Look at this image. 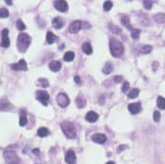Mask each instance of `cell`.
Listing matches in <instances>:
<instances>
[{"label":"cell","mask_w":165,"mask_h":164,"mask_svg":"<svg viewBox=\"0 0 165 164\" xmlns=\"http://www.w3.org/2000/svg\"><path fill=\"white\" fill-rule=\"evenodd\" d=\"M110 50L112 56L114 58H120V57L123 54V45L120 41L114 39V38H111L110 39Z\"/></svg>","instance_id":"cell-1"},{"label":"cell","mask_w":165,"mask_h":164,"mask_svg":"<svg viewBox=\"0 0 165 164\" xmlns=\"http://www.w3.org/2000/svg\"><path fill=\"white\" fill-rule=\"evenodd\" d=\"M30 42H32V38L29 35L25 34V32H21L18 36V41H17V45H18V49L21 52H25L26 49L29 46Z\"/></svg>","instance_id":"cell-2"},{"label":"cell","mask_w":165,"mask_h":164,"mask_svg":"<svg viewBox=\"0 0 165 164\" xmlns=\"http://www.w3.org/2000/svg\"><path fill=\"white\" fill-rule=\"evenodd\" d=\"M61 127H62L63 133H64L67 138L74 139L76 137V130L72 122L64 121V122H62V125H61Z\"/></svg>","instance_id":"cell-3"},{"label":"cell","mask_w":165,"mask_h":164,"mask_svg":"<svg viewBox=\"0 0 165 164\" xmlns=\"http://www.w3.org/2000/svg\"><path fill=\"white\" fill-rule=\"evenodd\" d=\"M4 159L7 164H20V158L15 152L11 150H5L4 152Z\"/></svg>","instance_id":"cell-4"},{"label":"cell","mask_w":165,"mask_h":164,"mask_svg":"<svg viewBox=\"0 0 165 164\" xmlns=\"http://www.w3.org/2000/svg\"><path fill=\"white\" fill-rule=\"evenodd\" d=\"M57 102L59 104V106L62 107V108H66L69 104H70V100L69 97L67 96V94L65 93H59L57 96Z\"/></svg>","instance_id":"cell-5"},{"label":"cell","mask_w":165,"mask_h":164,"mask_svg":"<svg viewBox=\"0 0 165 164\" xmlns=\"http://www.w3.org/2000/svg\"><path fill=\"white\" fill-rule=\"evenodd\" d=\"M36 97H37V100H40L42 102V105L44 106H47V102L49 100V94L48 92H46L44 90H39L36 92Z\"/></svg>","instance_id":"cell-6"},{"label":"cell","mask_w":165,"mask_h":164,"mask_svg":"<svg viewBox=\"0 0 165 164\" xmlns=\"http://www.w3.org/2000/svg\"><path fill=\"white\" fill-rule=\"evenodd\" d=\"M53 5H55V7L59 12L66 13L68 11V3L65 0H55V2H53Z\"/></svg>","instance_id":"cell-7"},{"label":"cell","mask_w":165,"mask_h":164,"mask_svg":"<svg viewBox=\"0 0 165 164\" xmlns=\"http://www.w3.org/2000/svg\"><path fill=\"white\" fill-rule=\"evenodd\" d=\"M11 68L15 71H26L27 70V64H26L25 60H20L16 64H11Z\"/></svg>","instance_id":"cell-8"},{"label":"cell","mask_w":165,"mask_h":164,"mask_svg":"<svg viewBox=\"0 0 165 164\" xmlns=\"http://www.w3.org/2000/svg\"><path fill=\"white\" fill-rule=\"evenodd\" d=\"M65 161L68 164H75L76 163V156L75 153L72 150H69L66 153V156H65Z\"/></svg>","instance_id":"cell-9"},{"label":"cell","mask_w":165,"mask_h":164,"mask_svg":"<svg viewBox=\"0 0 165 164\" xmlns=\"http://www.w3.org/2000/svg\"><path fill=\"white\" fill-rule=\"evenodd\" d=\"M11 109H13V106L6 98H0V111H9Z\"/></svg>","instance_id":"cell-10"},{"label":"cell","mask_w":165,"mask_h":164,"mask_svg":"<svg viewBox=\"0 0 165 164\" xmlns=\"http://www.w3.org/2000/svg\"><path fill=\"white\" fill-rule=\"evenodd\" d=\"M128 111L132 114H138L141 111V104L140 102H134V104H130L128 106Z\"/></svg>","instance_id":"cell-11"},{"label":"cell","mask_w":165,"mask_h":164,"mask_svg":"<svg viewBox=\"0 0 165 164\" xmlns=\"http://www.w3.org/2000/svg\"><path fill=\"white\" fill-rule=\"evenodd\" d=\"M82 28V22L80 21H73L70 26H69V32L72 34H76L80 32V29Z\"/></svg>","instance_id":"cell-12"},{"label":"cell","mask_w":165,"mask_h":164,"mask_svg":"<svg viewBox=\"0 0 165 164\" xmlns=\"http://www.w3.org/2000/svg\"><path fill=\"white\" fill-rule=\"evenodd\" d=\"M2 46L7 48L11 44V42H9V29L5 28V29L2 30Z\"/></svg>","instance_id":"cell-13"},{"label":"cell","mask_w":165,"mask_h":164,"mask_svg":"<svg viewBox=\"0 0 165 164\" xmlns=\"http://www.w3.org/2000/svg\"><path fill=\"white\" fill-rule=\"evenodd\" d=\"M92 140H93L94 142H96V143L103 144V143H105V140H107V137H105L103 134H99V133H97V134H94L93 136H92Z\"/></svg>","instance_id":"cell-14"},{"label":"cell","mask_w":165,"mask_h":164,"mask_svg":"<svg viewBox=\"0 0 165 164\" xmlns=\"http://www.w3.org/2000/svg\"><path fill=\"white\" fill-rule=\"evenodd\" d=\"M62 67V64H61L60 61H52V62L49 63V69L53 72H57Z\"/></svg>","instance_id":"cell-15"},{"label":"cell","mask_w":165,"mask_h":164,"mask_svg":"<svg viewBox=\"0 0 165 164\" xmlns=\"http://www.w3.org/2000/svg\"><path fill=\"white\" fill-rule=\"evenodd\" d=\"M97 119H98V114L93 111L88 112L87 115H86V120L89 121V122H95Z\"/></svg>","instance_id":"cell-16"},{"label":"cell","mask_w":165,"mask_h":164,"mask_svg":"<svg viewBox=\"0 0 165 164\" xmlns=\"http://www.w3.org/2000/svg\"><path fill=\"white\" fill-rule=\"evenodd\" d=\"M52 25L57 29H60V28H62L64 26V22H63V20L60 17H57V18H55L52 20Z\"/></svg>","instance_id":"cell-17"},{"label":"cell","mask_w":165,"mask_h":164,"mask_svg":"<svg viewBox=\"0 0 165 164\" xmlns=\"http://www.w3.org/2000/svg\"><path fill=\"white\" fill-rule=\"evenodd\" d=\"M76 105H77V107L80 109H82V108H84V107L86 106V98L84 96H82V94H80L78 95L77 97H76Z\"/></svg>","instance_id":"cell-18"},{"label":"cell","mask_w":165,"mask_h":164,"mask_svg":"<svg viewBox=\"0 0 165 164\" xmlns=\"http://www.w3.org/2000/svg\"><path fill=\"white\" fill-rule=\"evenodd\" d=\"M57 40V37L55 35H53L51 32H47V35H46V41H47V43L48 44H52V43H55V41Z\"/></svg>","instance_id":"cell-19"},{"label":"cell","mask_w":165,"mask_h":164,"mask_svg":"<svg viewBox=\"0 0 165 164\" xmlns=\"http://www.w3.org/2000/svg\"><path fill=\"white\" fill-rule=\"evenodd\" d=\"M82 51L86 53V54H91L92 53V47H91V45L88 43V42H85L84 44L82 45Z\"/></svg>","instance_id":"cell-20"},{"label":"cell","mask_w":165,"mask_h":164,"mask_svg":"<svg viewBox=\"0 0 165 164\" xmlns=\"http://www.w3.org/2000/svg\"><path fill=\"white\" fill-rule=\"evenodd\" d=\"M121 23L123 24L124 26H126L128 29H131L133 30V28H132V25L131 23H130V19H128V16H122L121 17Z\"/></svg>","instance_id":"cell-21"},{"label":"cell","mask_w":165,"mask_h":164,"mask_svg":"<svg viewBox=\"0 0 165 164\" xmlns=\"http://www.w3.org/2000/svg\"><path fill=\"white\" fill-rule=\"evenodd\" d=\"M49 135V131L48 129H46V127H40L38 130V136L39 137H46Z\"/></svg>","instance_id":"cell-22"},{"label":"cell","mask_w":165,"mask_h":164,"mask_svg":"<svg viewBox=\"0 0 165 164\" xmlns=\"http://www.w3.org/2000/svg\"><path fill=\"white\" fill-rule=\"evenodd\" d=\"M73 59H74V52H72V51H67L64 54V60L66 62H71V61H73Z\"/></svg>","instance_id":"cell-23"},{"label":"cell","mask_w":165,"mask_h":164,"mask_svg":"<svg viewBox=\"0 0 165 164\" xmlns=\"http://www.w3.org/2000/svg\"><path fill=\"white\" fill-rule=\"evenodd\" d=\"M113 71V66L111 63H107V64L105 65V67H103V72L105 74H110L111 72Z\"/></svg>","instance_id":"cell-24"},{"label":"cell","mask_w":165,"mask_h":164,"mask_svg":"<svg viewBox=\"0 0 165 164\" xmlns=\"http://www.w3.org/2000/svg\"><path fill=\"white\" fill-rule=\"evenodd\" d=\"M157 106L161 110H165V98H163L162 96H159L158 100H157Z\"/></svg>","instance_id":"cell-25"},{"label":"cell","mask_w":165,"mask_h":164,"mask_svg":"<svg viewBox=\"0 0 165 164\" xmlns=\"http://www.w3.org/2000/svg\"><path fill=\"white\" fill-rule=\"evenodd\" d=\"M154 19H155V21H156V22H158V23H164V22H165V16L163 14L155 15Z\"/></svg>","instance_id":"cell-26"},{"label":"cell","mask_w":165,"mask_h":164,"mask_svg":"<svg viewBox=\"0 0 165 164\" xmlns=\"http://www.w3.org/2000/svg\"><path fill=\"white\" fill-rule=\"evenodd\" d=\"M153 49V47L149 46V45H144L140 48V53H143V54H146V53H149Z\"/></svg>","instance_id":"cell-27"},{"label":"cell","mask_w":165,"mask_h":164,"mask_svg":"<svg viewBox=\"0 0 165 164\" xmlns=\"http://www.w3.org/2000/svg\"><path fill=\"white\" fill-rule=\"evenodd\" d=\"M139 95V89L137 88H134L133 90L131 91V92L128 93V98H136V97Z\"/></svg>","instance_id":"cell-28"},{"label":"cell","mask_w":165,"mask_h":164,"mask_svg":"<svg viewBox=\"0 0 165 164\" xmlns=\"http://www.w3.org/2000/svg\"><path fill=\"white\" fill-rule=\"evenodd\" d=\"M156 0H144L143 1V5L146 9H151V6H153V3L155 2Z\"/></svg>","instance_id":"cell-29"},{"label":"cell","mask_w":165,"mask_h":164,"mask_svg":"<svg viewBox=\"0 0 165 164\" xmlns=\"http://www.w3.org/2000/svg\"><path fill=\"white\" fill-rule=\"evenodd\" d=\"M140 32H141V30H140V29H137V28H136V29H133V30H132V32H131L132 38H133L134 40L139 39Z\"/></svg>","instance_id":"cell-30"},{"label":"cell","mask_w":165,"mask_h":164,"mask_svg":"<svg viewBox=\"0 0 165 164\" xmlns=\"http://www.w3.org/2000/svg\"><path fill=\"white\" fill-rule=\"evenodd\" d=\"M38 84H39L41 87H43V88H47L49 86V83L48 81L46 79H39V81H38Z\"/></svg>","instance_id":"cell-31"},{"label":"cell","mask_w":165,"mask_h":164,"mask_svg":"<svg viewBox=\"0 0 165 164\" xmlns=\"http://www.w3.org/2000/svg\"><path fill=\"white\" fill-rule=\"evenodd\" d=\"M9 15V11H7L5 7H2V9H0V18H7Z\"/></svg>","instance_id":"cell-32"},{"label":"cell","mask_w":165,"mask_h":164,"mask_svg":"<svg viewBox=\"0 0 165 164\" xmlns=\"http://www.w3.org/2000/svg\"><path fill=\"white\" fill-rule=\"evenodd\" d=\"M109 27H110V29L112 30V32H114V34H117V35L121 32V29H120L118 26L114 25V24H110V25H109Z\"/></svg>","instance_id":"cell-33"},{"label":"cell","mask_w":165,"mask_h":164,"mask_svg":"<svg viewBox=\"0 0 165 164\" xmlns=\"http://www.w3.org/2000/svg\"><path fill=\"white\" fill-rule=\"evenodd\" d=\"M112 6H113V3H112V1H110V0H108V1H105V2L103 3V9H105V12L110 11V9H112Z\"/></svg>","instance_id":"cell-34"},{"label":"cell","mask_w":165,"mask_h":164,"mask_svg":"<svg viewBox=\"0 0 165 164\" xmlns=\"http://www.w3.org/2000/svg\"><path fill=\"white\" fill-rule=\"evenodd\" d=\"M16 26H17V28H18L19 30H24L26 28V26H25V24L23 23L22 22V20H17V23H16Z\"/></svg>","instance_id":"cell-35"},{"label":"cell","mask_w":165,"mask_h":164,"mask_svg":"<svg viewBox=\"0 0 165 164\" xmlns=\"http://www.w3.org/2000/svg\"><path fill=\"white\" fill-rule=\"evenodd\" d=\"M26 122H27V118H26L25 115H22L20 117V120H19V123H20L21 127H24L26 125Z\"/></svg>","instance_id":"cell-36"},{"label":"cell","mask_w":165,"mask_h":164,"mask_svg":"<svg viewBox=\"0 0 165 164\" xmlns=\"http://www.w3.org/2000/svg\"><path fill=\"white\" fill-rule=\"evenodd\" d=\"M128 88H130V84H128V82H124L123 85H122V87H121V91L122 92H126V91L128 90Z\"/></svg>","instance_id":"cell-37"},{"label":"cell","mask_w":165,"mask_h":164,"mask_svg":"<svg viewBox=\"0 0 165 164\" xmlns=\"http://www.w3.org/2000/svg\"><path fill=\"white\" fill-rule=\"evenodd\" d=\"M160 118H161V114H160V112L155 111V112H154V120H155V121H156V122H158L159 120H160Z\"/></svg>","instance_id":"cell-38"},{"label":"cell","mask_w":165,"mask_h":164,"mask_svg":"<svg viewBox=\"0 0 165 164\" xmlns=\"http://www.w3.org/2000/svg\"><path fill=\"white\" fill-rule=\"evenodd\" d=\"M114 82L115 83H120V82H122V76L121 75L114 76Z\"/></svg>","instance_id":"cell-39"},{"label":"cell","mask_w":165,"mask_h":164,"mask_svg":"<svg viewBox=\"0 0 165 164\" xmlns=\"http://www.w3.org/2000/svg\"><path fill=\"white\" fill-rule=\"evenodd\" d=\"M74 82H75L76 84H80V76H74Z\"/></svg>","instance_id":"cell-40"},{"label":"cell","mask_w":165,"mask_h":164,"mask_svg":"<svg viewBox=\"0 0 165 164\" xmlns=\"http://www.w3.org/2000/svg\"><path fill=\"white\" fill-rule=\"evenodd\" d=\"M32 153H34V155H37V156L40 155V150H38V148H34V150H32Z\"/></svg>","instance_id":"cell-41"},{"label":"cell","mask_w":165,"mask_h":164,"mask_svg":"<svg viewBox=\"0 0 165 164\" xmlns=\"http://www.w3.org/2000/svg\"><path fill=\"white\" fill-rule=\"evenodd\" d=\"M5 2H6L7 5H11V4H13V1H11V0H5Z\"/></svg>","instance_id":"cell-42"},{"label":"cell","mask_w":165,"mask_h":164,"mask_svg":"<svg viewBox=\"0 0 165 164\" xmlns=\"http://www.w3.org/2000/svg\"><path fill=\"white\" fill-rule=\"evenodd\" d=\"M126 148V146L121 145V146H120V148H119V152H121V150H123V148Z\"/></svg>","instance_id":"cell-43"},{"label":"cell","mask_w":165,"mask_h":164,"mask_svg":"<svg viewBox=\"0 0 165 164\" xmlns=\"http://www.w3.org/2000/svg\"><path fill=\"white\" fill-rule=\"evenodd\" d=\"M105 164H115V163L113 161H110V162H108V163H105Z\"/></svg>","instance_id":"cell-44"}]
</instances>
